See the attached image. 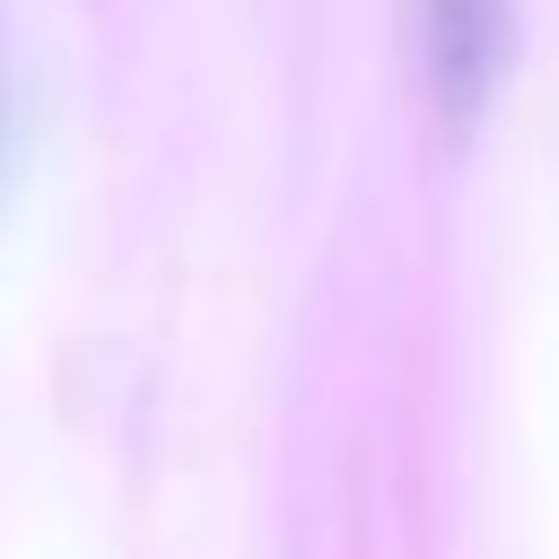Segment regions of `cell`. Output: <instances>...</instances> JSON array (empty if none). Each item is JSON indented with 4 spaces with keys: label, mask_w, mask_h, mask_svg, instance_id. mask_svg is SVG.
I'll return each mask as SVG.
<instances>
[{
    "label": "cell",
    "mask_w": 559,
    "mask_h": 559,
    "mask_svg": "<svg viewBox=\"0 0 559 559\" xmlns=\"http://www.w3.org/2000/svg\"><path fill=\"white\" fill-rule=\"evenodd\" d=\"M411 9H419V70L445 131H472L515 70V0H411Z\"/></svg>",
    "instance_id": "1"
}]
</instances>
